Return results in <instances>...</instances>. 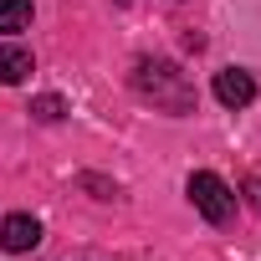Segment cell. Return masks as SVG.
Here are the masks:
<instances>
[{"label":"cell","mask_w":261,"mask_h":261,"mask_svg":"<svg viewBox=\"0 0 261 261\" xmlns=\"http://www.w3.org/2000/svg\"><path fill=\"white\" fill-rule=\"evenodd\" d=\"M134 87L154 102V108H164V113H195V87L185 82V72L174 67V62H139L134 67Z\"/></svg>","instance_id":"1"},{"label":"cell","mask_w":261,"mask_h":261,"mask_svg":"<svg viewBox=\"0 0 261 261\" xmlns=\"http://www.w3.org/2000/svg\"><path fill=\"white\" fill-rule=\"evenodd\" d=\"M190 205L210 220V225H225L230 215H236V190L220 179V174H210V169H195L190 174Z\"/></svg>","instance_id":"2"},{"label":"cell","mask_w":261,"mask_h":261,"mask_svg":"<svg viewBox=\"0 0 261 261\" xmlns=\"http://www.w3.org/2000/svg\"><path fill=\"white\" fill-rule=\"evenodd\" d=\"M0 246H6V251H36L41 246V220L36 215H26V210H16V215H6V220H0Z\"/></svg>","instance_id":"3"},{"label":"cell","mask_w":261,"mask_h":261,"mask_svg":"<svg viewBox=\"0 0 261 261\" xmlns=\"http://www.w3.org/2000/svg\"><path fill=\"white\" fill-rule=\"evenodd\" d=\"M215 97L225 108H246V102H256V77L241 67H225V72H215Z\"/></svg>","instance_id":"4"},{"label":"cell","mask_w":261,"mask_h":261,"mask_svg":"<svg viewBox=\"0 0 261 261\" xmlns=\"http://www.w3.org/2000/svg\"><path fill=\"white\" fill-rule=\"evenodd\" d=\"M31 72H36V62H31V51H26L21 41H6V46H0V82H6V87L26 82Z\"/></svg>","instance_id":"5"},{"label":"cell","mask_w":261,"mask_h":261,"mask_svg":"<svg viewBox=\"0 0 261 261\" xmlns=\"http://www.w3.org/2000/svg\"><path fill=\"white\" fill-rule=\"evenodd\" d=\"M31 26V0H0V31L16 36Z\"/></svg>","instance_id":"6"},{"label":"cell","mask_w":261,"mask_h":261,"mask_svg":"<svg viewBox=\"0 0 261 261\" xmlns=\"http://www.w3.org/2000/svg\"><path fill=\"white\" fill-rule=\"evenodd\" d=\"M62 113H67V102H62L57 92H41V97H31V118H36V123H57Z\"/></svg>","instance_id":"7"},{"label":"cell","mask_w":261,"mask_h":261,"mask_svg":"<svg viewBox=\"0 0 261 261\" xmlns=\"http://www.w3.org/2000/svg\"><path fill=\"white\" fill-rule=\"evenodd\" d=\"M82 185L97 190V200H118V185H108V179H97V174H82Z\"/></svg>","instance_id":"8"},{"label":"cell","mask_w":261,"mask_h":261,"mask_svg":"<svg viewBox=\"0 0 261 261\" xmlns=\"http://www.w3.org/2000/svg\"><path fill=\"white\" fill-rule=\"evenodd\" d=\"M246 195H251V205L261 210V179H246Z\"/></svg>","instance_id":"9"},{"label":"cell","mask_w":261,"mask_h":261,"mask_svg":"<svg viewBox=\"0 0 261 261\" xmlns=\"http://www.w3.org/2000/svg\"><path fill=\"white\" fill-rule=\"evenodd\" d=\"M77 261H97V256H77Z\"/></svg>","instance_id":"10"}]
</instances>
